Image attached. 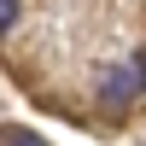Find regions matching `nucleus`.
<instances>
[{
  "label": "nucleus",
  "instance_id": "f257e3e1",
  "mask_svg": "<svg viewBox=\"0 0 146 146\" xmlns=\"http://www.w3.org/2000/svg\"><path fill=\"white\" fill-rule=\"evenodd\" d=\"M135 100H140L135 70H105V76H100V105H105V111H129Z\"/></svg>",
  "mask_w": 146,
  "mask_h": 146
},
{
  "label": "nucleus",
  "instance_id": "f03ea898",
  "mask_svg": "<svg viewBox=\"0 0 146 146\" xmlns=\"http://www.w3.org/2000/svg\"><path fill=\"white\" fill-rule=\"evenodd\" d=\"M12 23H18V0H0V35H6Z\"/></svg>",
  "mask_w": 146,
  "mask_h": 146
},
{
  "label": "nucleus",
  "instance_id": "7ed1b4c3",
  "mask_svg": "<svg viewBox=\"0 0 146 146\" xmlns=\"http://www.w3.org/2000/svg\"><path fill=\"white\" fill-rule=\"evenodd\" d=\"M6 146H47V140H41V135H35V129H18V135H12Z\"/></svg>",
  "mask_w": 146,
  "mask_h": 146
},
{
  "label": "nucleus",
  "instance_id": "20e7f679",
  "mask_svg": "<svg viewBox=\"0 0 146 146\" xmlns=\"http://www.w3.org/2000/svg\"><path fill=\"white\" fill-rule=\"evenodd\" d=\"M129 70H135V82H140V94H146V47L135 53V64H129Z\"/></svg>",
  "mask_w": 146,
  "mask_h": 146
}]
</instances>
